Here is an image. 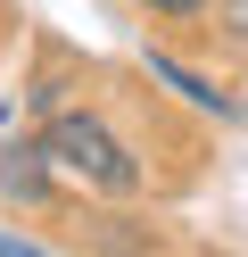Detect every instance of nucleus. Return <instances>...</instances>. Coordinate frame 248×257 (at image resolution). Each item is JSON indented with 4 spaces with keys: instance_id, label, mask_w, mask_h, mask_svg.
I'll return each mask as SVG.
<instances>
[{
    "instance_id": "1",
    "label": "nucleus",
    "mask_w": 248,
    "mask_h": 257,
    "mask_svg": "<svg viewBox=\"0 0 248 257\" xmlns=\"http://www.w3.org/2000/svg\"><path fill=\"white\" fill-rule=\"evenodd\" d=\"M42 158L66 174V183L108 191V199H132V191H141V158H132L99 116H58V124L42 133Z\"/></svg>"
},
{
    "instance_id": "2",
    "label": "nucleus",
    "mask_w": 248,
    "mask_h": 257,
    "mask_svg": "<svg viewBox=\"0 0 248 257\" xmlns=\"http://www.w3.org/2000/svg\"><path fill=\"white\" fill-rule=\"evenodd\" d=\"M149 75H157V83H174V91H182L190 108H215V116H231V100H223V91H207V83H198L190 67H174V58H149Z\"/></svg>"
},
{
    "instance_id": "3",
    "label": "nucleus",
    "mask_w": 248,
    "mask_h": 257,
    "mask_svg": "<svg viewBox=\"0 0 248 257\" xmlns=\"http://www.w3.org/2000/svg\"><path fill=\"white\" fill-rule=\"evenodd\" d=\"M42 166H50L42 150H17V158H9L0 174H9V191H25V199H42Z\"/></svg>"
},
{
    "instance_id": "4",
    "label": "nucleus",
    "mask_w": 248,
    "mask_h": 257,
    "mask_svg": "<svg viewBox=\"0 0 248 257\" xmlns=\"http://www.w3.org/2000/svg\"><path fill=\"white\" fill-rule=\"evenodd\" d=\"M223 25H231V34L248 42V0H223Z\"/></svg>"
},
{
    "instance_id": "5",
    "label": "nucleus",
    "mask_w": 248,
    "mask_h": 257,
    "mask_svg": "<svg viewBox=\"0 0 248 257\" xmlns=\"http://www.w3.org/2000/svg\"><path fill=\"white\" fill-rule=\"evenodd\" d=\"M149 9H165V17H198L207 0H149Z\"/></svg>"
},
{
    "instance_id": "6",
    "label": "nucleus",
    "mask_w": 248,
    "mask_h": 257,
    "mask_svg": "<svg viewBox=\"0 0 248 257\" xmlns=\"http://www.w3.org/2000/svg\"><path fill=\"white\" fill-rule=\"evenodd\" d=\"M0 249H33V240H9V232H0Z\"/></svg>"
}]
</instances>
